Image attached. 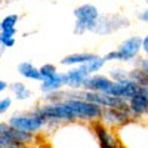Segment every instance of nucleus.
Wrapping results in <instances>:
<instances>
[{
	"mask_svg": "<svg viewBox=\"0 0 148 148\" xmlns=\"http://www.w3.org/2000/svg\"><path fill=\"white\" fill-rule=\"evenodd\" d=\"M129 120H130V116L127 113V110H123V108H102L101 117H99L101 125L113 130L119 129Z\"/></svg>",
	"mask_w": 148,
	"mask_h": 148,
	"instance_id": "8",
	"label": "nucleus"
},
{
	"mask_svg": "<svg viewBox=\"0 0 148 148\" xmlns=\"http://www.w3.org/2000/svg\"><path fill=\"white\" fill-rule=\"evenodd\" d=\"M141 55L148 56V33L144 37H141Z\"/></svg>",
	"mask_w": 148,
	"mask_h": 148,
	"instance_id": "25",
	"label": "nucleus"
},
{
	"mask_svg": "<svg viewBox=\"0 0 148 148\" xmlns=\"http://www.w3.org/2000/svg\"><path fill=\"white\" fill-rule=\"evenodd\" d=\"M0 31H2V25H0Z\"/></svg>",
	"mask_w": 148,
	"mask_h": 148,
	"instance_id": "31",
	"label": "nucleus"
},
{
	"mask_svg": "<svg viewBox=\"0 0 148 148\" xmlns=\"http://www.w3.org/2000/svg\"><path fill=\"white\" fill-rule=\"evenodd\" d=\"M6 52V49L2 46V45H0V59H2V56H3V53Z\"/></svg>",
	"mask_w": 148,
	"mask_h": 148,
	"instance_id": "28",
	"label": "nucleus"
},
{
	"mask_svg": "<svg viewBox=\"0 0 148 148\" xmlns=\"http://www.w3.org/2000/svg\"><path fill=\"white\" fill-rule=\"evenodd\" d=\"M21 16L18 14H9L6 15L2 21H0V25H2V30H8V28H16L18 22H19Z\"/></svg>",
	"mask_w": 148,
	"mask_h": 148,
	"instance_id": "20",
	"label": "nucleus"
},
{
	"mask_svg": "<svg viewBox=\"0 0 148 148\" xmlns=\"http://www.w3.org/2000/svg\"><path fill=\"white\" fill-rule=\"evenodd\" d=\"M16 71L18 74L25 79V80H31V82H42V76H40V70L39 67H36L33 62H30V61H22V62L18 64L16 67Z\"/></svg>",
	"mask_w": 148,
	"mask_h": 148,
	"instance_id": "16",
	"label": "nucleus"
},
{
	"mask_svg": "<svg viewBox=\"0 0 148 148\" xmlns=\"http://www.w3.org/2000/svg\"><path fill=\"white\" fill-rule=\"evenodd\" d=\"M129 70L130 68L125 67V64H114L107 71V76L113 82H120V80L129 79Z\"/></svg>",
	"mask_w": 148,
	"mask_h": 148,
	"instance_id": "19",
	"label": "nucleus"
},
{
	"mask_svg": "<svg viewBox=\"0 0 148 148\" xmlns=\"http://www.w3.org/2000/svg\"><path fill=\"white\" fill-rule=\"evenodd\" d=\"M147 2H148V0H147Z\"/></svg>",
	"mask_w": 148,
	"mask_h": 148,
	"instance_id": "32",
	"label": "nucleus"
},
{
	"mask_svg": "<svg viewBox=\"0 0 148 148\" xmlns=\"http://www.w3.org/2000/svg\"><path fill=\"white\" fill-rule=\"evenodd\" d=\"M65 84H64V80H62V73L58 71L55 73L53 76L47 77V79H43L39 84V89L40 92L45 95V93H52V92H58L61 89H64Z\"/></svg>",
	"mask_w": 148,
	"mask_h": 148,
	"instance_id": "15",
	"label": "nucleus"
},
{
	"mask_svg": "<svg viewBox=\"0 0 148 148\" xmlns=\"http://www.w3.org/2000/svg\"><path fill=\"white\" fill-rule=\"evenodd\" d=\"M104 59L108 62L114 64H133V61L141 56V36L132 34L126 37L125 40H121L116 49L107 52L102 55Z\"/></svg>",
	"mask_w": 148,
	"mask_h": 148,
	"instance_id": "3",
	"label": "nucleus"
},
{
	"mask_svg": "<svg viewBox=\"0 0 148 148\" xmlns=\"http://www.w3.org/2000/svg\"><path fill=\"white\" fill-rule=\"evenodd\" d=\"M130 27V19L121 14H101L96 19L93 34L110 36Z\"/></svg>",
	"mask_w": 148,
	"mask_h": 148,
	"instance_id": "6",
	"label": "nucleus"
},
{
	"mask_svg": "<svg viewBox=\"0 0 148 148\" xmlns=\"http://www.w3.org/2000/svg\"><path fill=\"white\" fill-rule=\"evenodd\" d=\"M120 148H148V120H129L116 129Z\"/></svg>",
	"mask_w": 148,
	"mask_h": 148,
	"instance_id": "2",
	"label": "nucleus"
},
{
	"mask_svg": "<svg viewBox=\"0 0 148 148\" xmlns=\"http://www.w3.org/2000/svg\"><path fill=\"white\" fill-rule=\"evenodd\" d=\"M113 80H111L107 74L101 73H96V74H90V76L86 77L84 83H83V88L84 90H90V92H102L107 93L108 88L111 86Z\"/></svg>",
	"mask_w": 148,
	"mask_h": 148,
	"instance_id": "13",
	"label": "nucleus"
},
{
	"mask_svg": "<svg viewBox=\"0 0 148 148\" xmlns=\"http://www.w3.org/2000/svg\"><path fill=\"white\" fill-rule=\"evenodd\" d=\"M101 10L96 5L92 2H84L79 5L73 10L74 16V27H73V34L74 36H84L86 33H93L96 19L99 18Z\"/></svg>",
	"mask_w": 148,
	"mask_h": 148,
	"instance_id": "5",
	"label": "nucleus"
},
{
	"mask_svg": "<svg viewBox=\"0 0 148 148\" xmlns=\"http://www.w3.org/2000/svg\"><path fill=\"white\" fill-rule=\"evenodd\" d=\"M135 68H138L139 71H142V73H145V74H148V56H139V58H136L133 61V64H132Z\"/></svg>",
	"mask_w": 148,
	"mask_h": 148,
	"instance_id": "22",
	"label": "nucleus"
},
{
	"mask_svg": "<svg viewBox=\"0 0 148 148\" xmlns=\"http://www.w3.org/2000/svg\"><path fill=\"white\" fill-rule=\"evenodd\" d=\"M2 3H3V0H0V5H2Z\"/></svg>",
	"mask_w": 148,
	"mask_h": 148,
	"instance_id": "30",
	"label": "nucleus"
},
{
	"mask_svg": "<svg viewBox=\"0 0 148 148\" xmlns=\"http://www.w3.org/2000/svg\"><path fill=\"white\" fill-rule=\"evenodd\" d=\"M9 89V83L6 80H0V95H2L3 92H6Z\"/></svg>",
	"mask_w": 148,
	"mask_h": 148,
	"instance_id": "27",
	"label": "nucleus"
},
{
	"mask_svg": "<svg viewBox=\"0 0 148 148\" xmlns=\"http://www.w3.org/2000/svg\"><path fill=\"white\" fill-rule=\"evenodd\" d=\"M62 73V80L67 89H73V90H77L83 88V83L88 77V74L84 73V70L79 65V67H71L67 68L65 71H61Z\"/></svg>",
	"mask_w": 148,
	"mask_h": 148,
	"instance_id": "12",
	"label": "nucleus"
},
{
	"mask_svg": "<svg viewBox=\"0 0 148 148\" xmlns=\"http://www.w3.org/2000/svg\"><path fill=\"white\" fill-rule=\"evenodd\" d=\"M39 70H40L42 80H43V79H47V77H51V76H53L55 73H58V67H56L55 64H51V62L43 64L42 67H39Z\"/></svg>",
	"mask_w": 148,
	"mask_h": 148,
	"instance_id": "21",
	"label": "nucleus"
},
{
	"mask_svg": "<svg viewBox=\"0 0 148 148\" xmlns=\"http://www.w3.org/2000/svg\"><path fill=\"white\" fill-rule=\"evenodd\" d=\"M6 121L12 127H15L18 130H24V132L34 133V135L43 133L46 130V125H47V121L34 108L15 111V113H12L6 119Z\"/></svg>",
	"mask_w": 148,
	"mask_h": 148,
	"instance_id": "4",
	"label": "nucleus"
},
{
	"mask_svg": "<svg viewBox=\"0 0 148 148\" xmlns=\"http://www.w3.org/2000/svg\"><path fill=\"white\" fill-rule=\"evenodd\" d=\"M47 135L52 148H99L93 127L88 123H64Z\"/></svg>",
	"mask_w": 148,
	"mask_h": 148,
	"instance_id": "1",
	"label": "nucleus"
},
{
	"mask_svg": "<svg viewBox=\"0 0 148 148\" xmlns=\"http://www.w3.org/2000/svg\"><path fill=\"white\" fill-rule=\"evenodd\" d=\"M138 86H139V83L133 82L132 79H125V80H120V82H113L111 86L108 88L107 93L113 95L116 98H120L123 101H127L129 98H132L136 93Z\"/></svg>",
	"mask_w": 148,
	"mask_h": 148,
	"instance_id": "11",
	"label": "nucleus"
},
{
	"mask_svg": "<svg viewBox=\"0 0 148 148\" xmlns=\"http://www.w3.org/2000/svg\"><path fill=\"white\" fill-rule=\"evenodd\" d=\"M80 2H83V3H84V2H92V0H80Z\"/></svg>",
	"mask_w": 148,
	"mask_h": 148,
	"instance_id": "29",
	"label": "nucleus"
},
{
	"mask_svg": "<svg viewBox=\"0 0 148 148\" xmlns=\"http://www.w3.org/2000/svg\"><path fill=\"white\" fill-rule=\"evenodd\" d=\"M12 104H14V101H12L10 96H2L0 98V116L6 114L8 111L10 110Z\"/></svg>",
	"mask_w": 148,
	"mask_h": 148,
	"instance_id": "23",
	"label": "nucleus"
},
{
	"mask_svg": "<svg viewBox=\"0 0 148 148\" xmlns=\"http://www.w3.org/2000/svg\"><path fill=\"white\" fill-rule=\"evenodd\" d=\"M105 65H107V61L104 59V56L98 55L95 59L89 61V62H86V64H83V65H80V67L84 70V73L88 74V76H90V74L101 73V71L105 68Z\"/></svg>",
	"mask_w": 148,
	"mask_h": 148,
	"instance_id": "18",
	"label": "nucleus"
},
{
	"mask_svg": "<svg viewBox=\"0 0 148 148\" xmlns=\"http://www.w3.org/2000/svg\"><path fill=\"white\" fill-rule=\"evenodd\" d=\"M0 136L8 138L10 141H15V142H19V144L25 145V147H30L37 141V136H39V135L28 133V132H24V130H18L15 127H12L5 120V121H0Z\"/></svg>",
	"mask_w": 148,
	"mask_h": 148,
	"instance_id": "9",
	"label": "nucleus"
},
{
	"mask_svg": "<svg viewBox=\"0 0 148 148\" xmlns=\"http://www.w3.org/2000/svg\"><path fill=\"white\" fill-rule=\"evenodd\" d=\"M0 45H2L5 49H10L16 45V37H5L0 36Z\"/></svg>",
	"mask_w": 148,
	"mask_h": 148,
	"instance_id": "24",
	"label": "nucleus"
},
{
	"mask_svg": "<svg viewBox=\"0 0 148 148\" xmlns=\"http://www.w3.org/2000/svg\"><path fill=\"white\" fill-rule=\"evenodd\" d=\"M136 18H138V21H139V22L147 24V25H148V6H147V8H144L142 10H139V12H138Z\"/></svg>",
	"mask_w": 148,
	"mask_h": 148,
	"instance_id": "26",
	"label": "nucleus"
},
{
	"mask_svg": "<svg viewBox=\"0 0 148 148\" xmlns=\"http://www.w3.org/2000/svg\"><path fill=\"white\" fill-rule=\"evenodd\" d=\"M98 56V53L95 52H74V53H68L65 55L62 59H59V65L65 67V68H71V67H79L83 65L89 61L95 59Z\"/></svg>",
	"mask_w": 148,
	"mask_h": 148,
	"instance_id": "14",
	"label": "nucleus"
},
{
	"mask_svg": "<svg viewBox=\"0 0 148 148\" xmlns=\"http://www.w3.org/2000/svg\"><path fill=\"white\" fill-rule=\"evenodd\" d=\"M9 90L12 92V95H14L15 99L19 101V102L31 99L33 95H34V92L24 82H14V83H10L9 84Z\"/></svg>",
	"mask_w": 148,
	"mask_h": 148,
	"instance_id": "17",
	"label": "nucleus"
},
{
	"mask_svg": "<svg viewBox=\"0 0 148 148\" xmlns=\"http://www.w3.org/2000/svg\"><path fill=\"white\" fill-rule=\"evenodd\" d=\"M92 127H93V132H95V136H96L99 148H120V142H119L116 130L105 127L99 121L93 123Z\"/></svg>",
	"mask_w": 148,
	"mask_h": 148,
	"instance_id": "10",
	"label": "nucleus"
},
{
	"mask_svg": "<svg viewBox=\"0 0 148 148\" xmlns=\"http://www.w3.org/2000/svg\"><path fill=\"white\" fill-rule=\"evenodd\" d=\"M132 120H148V86L139 84L138 90L126 101Z\"/></svg>",
	"mask_w": 148,
	"mask_h": 148,
	"instance_id": "7",
	"label": "nucleus"
}]
</instances>
